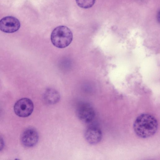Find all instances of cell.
<instances>
[{
  "instance_id": "1",
  "label": "cell",
  "mask_w": 160,
  "mask_h": 160,
  "mask_svg": "<svg viewBox=\"0 0 160 160\" xmlns=\"http://www.w3.org/2000/svg\"><path fill=\"white\" fill-rule=\"evenodd\" d=\"M158 123L156 119L152 115L146 113L138 116L133 124V129L138 137L146 138L151 137L157 132Z\"/></svg>"
},
{
  "instance_id": "2",
  "label": "cell",
  "mask_w": 160,
  "mask_h": 160,
  "mask_svg": "<svg viewBox=\"0 0 160 160\" xmlns=\"http://www.w3.org/2000/svg\"><path fill=\"white\" fill-rule=\"evenodd\" d=\"M72 38L71 30L64 26L56 28L52 31L51 36L52 44L56 47L61 48L68 46L71 42Z\"/></svg>"
},
{
  "instance_id": "4",
  "label": "cell",
  "mask_w": 160,
  "mask_h": 160,
  "mask_svg": "<svg viewBox=\"0 0 160 160\" xmlns=\"http://www.w3.org/2000/svg\"><path fill=\"white\" fill-rule=\"evenodd\" d=\"M76 114L78 118L85 123L92 122L95 116V112L92 106L89 103H80L76 109Z\"/></svg>"
},
{
  "instance_id": "7",
  "label": "cell",
  "mask_w": 160,
  "mask_h": 160,
  "mask_svg": "<svg viewBox=\"0 0 160 160\" xmlns=\"http://www.w3.org/2000/svg\"><path fill=\"white\" fill-rule=\"evenodd\" d=\"M102 131L95 126L88 127L84 132V137L87 142L91 145H95L99 142L102 138Z\"/></svg>"
},
{
  "instance_id": "3",
  "label": "cell",
  "mask_w": 160,
  "mask_h": 160,
  "mask_svg": "<svg viewBox=\"0 0 160 160\" xmlns=\"http://www.w3.org/2000/svg\"><path fill=\"white\" fill-rule=\"evenodd\" d=\"M34 105L32 101L27 98H22L15 103L14 110L18 116L25 118L29 116L32 113Z\"/></svg>"
},
{
  "instance_id": "6",
  "label": "cell",
  "mask_w": 160,
  "mask_h": 160,
  "mask_svg": "<svg viewBox=\"0 0 160 160\" xmlns=\"http://www.w3.org/2000/svg\"><path fill=\"white\" fill-rule=\"evenodd\" d=\"M39 140V135L37 131L33 128H28L22 133L21 140L22 144L28 147L35 146Z\"/></svg>"
},
{
  "instance_id": "10",
  "label": "cell",
  "mask_w": 160,
  "mask_h": 160,
  "mask_svg": "<svg viewBox=\"0 0 160 160\" xmlns=\"http://www.w3.org/2000/svg\"><path fill=\"white\" fill-rule=\"evenodd\" d=\"M4 142L2 138L0 136V151L2 150L4 146Z\"/></svg>"
},
{
  "instance_id": "9",
  "label": "cell",
  "mask_w": 160,
  "mask_h": 160,
  "mask_svg": "<svg viewBox=\"0 0 160 160\" xmlns=\"http://www.w3.org/2000/svg\"><path fill=\"white\" fill-rule=\"evenodd\" d=\"M77 5L83 8L91 7L94 4L95 0H76Z\"/></svg>"
},
{
  "instance_id": "5",
  "label": "cell",
  "mask_w": 160,
  "mask_h": 160,
  "mask_svg": "<svg viewBox=\"0 0 160 160\" xmlns=\"http://www.w3.org/2000/svg\"><path fill=\"white\" fill-rule=\"evenodd\" d=\"M20 27L19 20L12 16H6L0 20V30L4 32H15L19 29Z\"/></svg>"
},
{
  "instance_id": "8",
  "label": "cell",
  "mask_w": 160,
  "mask_h": 160,
  "mask_svg": "<svg viewBox=\"0 0 160 160\" xmlns=\"http://www.w3.org/2000/svg\"><path fill=\"white\" fill-rule=\"evenodd\" d=\"M60 96L59 92L54 89L48 88L44 92L43 95L44 102L49 105H53L59 102Z\"/></svg>"
}]
</instances>
